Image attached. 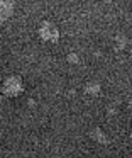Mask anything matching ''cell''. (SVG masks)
<instances>
[{
	"mask_svg": "<svg viewBox=\"0 0 132 158\" xmlns=\"http://www.w3.org/2000/svg\"><path fill=\"white\" fill-rule=\"evenodd\" d=\"M70 61H71V63H76V61H78V56H76V55H70Z\"/></svg>",
	"mask_w": 132,
	"mask_h": 158,
	"instance_id": "8992f818",
	"label": "cell"
},
{
	"mask_svg": "<svg viewBox=\"0 0 132 158\" xmlns=\"http://www.w3.org/2000/svg\"><path fill=\"white\" fill-rule=\"evenodd\" d=\"M14 12V2L12 0H3V2H0V24H3V22L7 21V19L12 15Z\"/></svg>",
	"mask_w": 132,
	"mask_h": 158,
	"instance_id": "3957f363",
	"label": "cell"
},
{
	"mask_svg": "<svg viewBox=\"0 0 132 158\" xmlns=\"http://www.w3.org/2000/svg\"><path fill=\"white\" fill-rule=\"evenodd\" d=\"M22 90H24V83H22V80H20L19 77H10V78H7L5 83H3V92H5V95H9V97L20 95Z\"/></svg>",
	"mask_w": 132,
	"mask_h": 158,
	"instance_id": "7a4b0ae2",
	"label": "cell"
},
{
	"mask_svg": "<svg viewBox=\"0 0 132 158\" xmlns=\"http://www.w3.org/2000/svg\"><path fill=\"white\" fill-rule=\"evenodd\" d=\"M39 38L42 41H47V43H58L59 39V31L54 24L51 22H42L39 27Z\"/></svg>",
	"mask_w": 132,
	"mask_h": 158,
	"instance_id": "6da1fadb",
	"label": "cell"
},
{
	"mask_svg": "<svg viewBox=\"0 0 132 158\" xmlns=\"http://www.w3.org/2000/svg\"><path fill=\"white\" fill-rule=\"evenodd\" d=\"M100 92V85L98 83H88L86 85V94H98Z\"/></svg>",
	"mask_w": 132,
	"mask_h": 158,
	"instance_id": "5b68a950",
	"label": "cell"
},
{
	"mask_svg": "<svg viewBox=\"0 0 132 158\" xmlns=\"http://www.w3.org/2000/svg\"><path fill=\"white\" fill-rule=\"evenodd\" d=\"M91 136H93V138H95V139H97V141H98V143H102V144H103V143H105V144H107V143H108V141H107V136H105V134H103V133H102V131H100V129H95V131H93V133H91Z\"/></svg>",
	"mask_w": 132,
	"mask_h": 158,
	"instance_id": "277c9868",
	"label": "cell"
},
{
	"mask_svg": "<svg viewBox=\"0 0 132 158\" xmlns=\"http://www.w3.org/2000/svg\"><path fill=\"white\" fill-rule=\"evenodd\" d=\"M130 110H132V102H130Z\"/></svg>",
	"mask_w": 132,
	"mask_h": 158,
	"instance_id": "52a82bcc",
	"label": "cell"
}]
</instances>
